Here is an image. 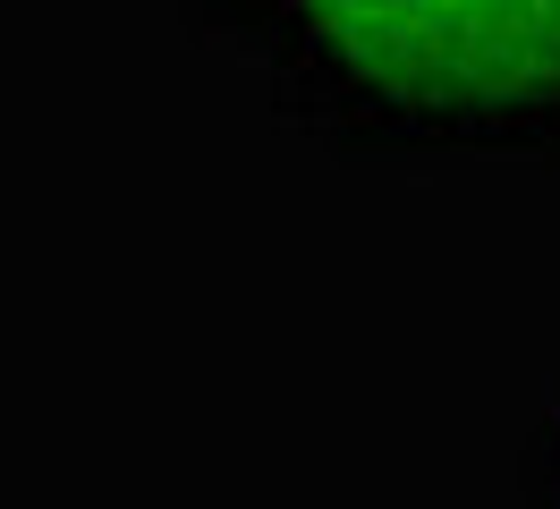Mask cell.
Wrapping results in <instances>:
<instances>
[{
  "mask_svg": "<svg viewBox=\"0 0 560 509\" xmlns=\"http://www.w3.org/2000/svg\"><path fill=\"white\" fill-rule=\"evenodd\" d=\"M451 9V119L552 128L560 119V0H442Z\"/></svg>",
  "mask_w": 560,
  "mask_h": 509,
  "instance_id": "7a4b0ae2",
  "label": "cell"
},
{
  "mask_svg": "<svg viewBox=\"0 0 560 509\" xmlns=\"http://www.w3.org/2000/svg\"><path fill=\"white\" fill-rule=\"evenodd\" d=\"M289 60L383 119H451V9L442 0H264Z\"/></svg>",
  "mask_w": 560,
  "mask_h": 509,
  "instance_id": "6da1fadb",
  "label": "cell"
}]
</instances>
